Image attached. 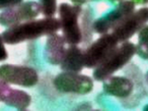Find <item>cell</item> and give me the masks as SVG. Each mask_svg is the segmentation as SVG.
<instances>
[{"label": "cell", "instance_id": "6da1fadb", "mask_svg": "<svg viewBox=\"0 0 148 111\" xmlns=\"http://www.w3.org/2000/svg\"><path fill=\"white\" fill-rule=\"evenodd\" d=\"M60 28V21L55 17L32 19L8 27L4 32L1 33L0 39L5 44L15 45L23 42L36 40L43 36H49L57 33Z\"/></svg>", "mask_w": 148, "mask_h": 111}, {"label": "cell", "instance_id": "7a4b0ae2", "mask_svg": "<svg viewBox=\"0 0 148 111\" xmlns=\"http://www.w3.org/2000/svg\"><path fill=\"white\" fill-rule=\"evenodd\" d=\"M136 54V45L131 42H124L117 48L105 61L93 70V78L103 82L113 76L117 70L121 69Z\"/></svg>", "mask_w": 148, "mask_h": 111}, {"label": "cell", "instance_id": "3957f363", "mask_svg": "<svg viewBox=\"0 0 148 111\" xmlns=\"http://www.w3.org/2000/svg\"><path fill=\"white\" fill-rule=\"evenodd\" d=\"M58 13L66 43L69 45H77L80 43L82 39V34L78 24V17L81 13L80 5L61 3L58 7Z\"/></svg>", "mask_w": 148, "mask_h": 111}, {"label": "cell", "instance_id": "277c9868", "mask_svg": "<svg viewBox=\"0 0 148 111\" xmlns=\"http://www.w3.org/2000/svg\"><path fill=\"white\" fill-rule=\"evenodd\" d=\"M118 44L119 41L112 34H103L84 51V67H97L117 49Z\"/></svg>", "mask_w": 148, "mask_h": 111}, {"label": "cell", "instance_id": "5b68a950", "mask_svg": "<svg viewBox=\"0 0 148 111\" xmlns=\"http://www.w3.org/2000/svg\"><path fill=\"white\" fill-rule=\"evenodd\" d=\"M53 85L59 92L78 95H86L93 89L92 78L72 71H63L57 74L53 80Z\"/></svg>", "mask_w": 148, "mask_h": 111}, {"label": "cell", "instance_id": "8992f818", "mask_svg": "<svg viewBox=\"0 0 148 111\" xmlns=\"http://www.w3.org/2000/svg\"><path fill=\"white\" fill-rule=\"evenodd\" d=\"M0 80L7 84L29 88L38 84L39 74L37 70L29 66L2 64L0 66Z\"/></svg>", "mask_w": 148, "mask_h": 111}, {"label": "cell", "instance_id": "52a82bcc", "mask_svg": "<svg viewBox=\"0 0 148 111\" xmlns=\"http://www.w3.org/2000/svg\"><path fill=\"white\" fill-rule=\"evenodd\" d=\"M135 11V3L132 0H122L115 9L97 19L92 27L97 33L103 35L110 30H114L127 17Z\"/></svg>", "mask_w": 148, "mask_h": 111}, {"label": "cell", "instance_id": "ba28073f", "mask_svg": "<svg viewBox=\"0 0 148 111\" xmlns=\"http://www.w3.org/2000/svg\"><path fill=\"white\" fill-rule=\"evenodd\" d=\"M41 12V3L36 1H27L14 7L2 10L0 15V24L4 27H11L17 24L32 21Z\"/></svg>", "mask_w": 148, "mask_h": 111}, {"label": "cell", "instance_id": "9c48e42d", "mask_svg": "<svg viewBox=\"0 0 148 111\" xmlns=\"http://www.w3.org/2000/svg\"><path fill=\"white\" fill-rule=\"evenodd\" d=\"M148 23V7H142L132 12L113 30L112 35L119 42H127Z\"/></svg>", "mask_w": 148, "mask_h": 111}, {"label": "cell", "instance_id": "30bf717a", "mask_svg": "<svg viewBox=\"0 0 148 111\" xmlns=\"http://www.w3.org/2000/svg\"><path fill=\"white\" fill-rule=\"evenodd\" d=\"M0 101L17 110H25L32 102V97L27 92L12 89L3 80L0 82Z\"/></svg>", "mask_w": 148, "mask_h": 111}, {"label": "cell", "instance_id": "8fae6325", "mask_svg": "<svg viewBox=\"0 0 148 111\" xmlns=\"http://www.w3.org/2000/svg\"><path fill=\"white\" fill-rule=\"evenodd\" d=\"M66 40L63 36L57 33L49 35L46 40L43 55L45 60L52 65H60L66 53Z\"/></svg>", "mask_w": 148, "mask_h": 111}, {"label": "cell", "instance_id": "7c38bea8", "mask_svg": "<svg viewBox=\"0 0 148 111\" xmlns=\"http://www.w3.org/2000/svg\"><path fill=\"white\" fill-rule=\"evenodd\" d=\"M133 83L125 76H111L103 80V89L106 94L117 98H126L133 92Z\"/></svg>", "mask_w": 148, "mask_h": 111}, {"label": "cell", "instance_id": "4fadbf2b", "mask_svg": "<svg viewBox=\"0 0 148 111\" xmlns=\"http://www.w3.org/2000/svg\"><path fill=\"white\" fill-rule=\"evenodd\" d=\"M60 67L63 71H81L84 67V52L76 45H70V47L66 50Z\"/></svg>", "mask_w": 148, "mask_h": 111}, {"label": "cell", "instance_id": "5bb4252c", "mask_svg": "<svg viewBox=\"0 0 148 111\" xmlns=\"http://www.w3.org/2000/svg\"><path fill=\"white\" fill-rule=\"evenodd\" d=\"M136 54L144 60H148V26H144L138 33Z\"/></svg>", "mask_w": 148, "mask_h": 111}, {"label": "cell", "instance_id": "9a60e30c", "mask_svg": "<svg viewBox=\"0 0 148 111\" xmlns=\"http://www.w3.org/2000/svg\"><path fill=\"white\" fill-rule=\"evenodd\" d=\"M42 13L46 17H53L57 9L56 0H41Z\"/></svg>", "mask_w": 148, "mask_h": 111}, {"label": "cell", "instance_id": "2e32d148", "mask_svg": "<svg viewBox=\"0 0 148 111\" xmlns=\"http://www.w3.org/2000/svg\"><path fill=\"white\" fill-rule=\"evenodd\" d=\"M21 3H23V0H0V8L4 10V9L19 5Z\"/></svg>", "mask_w": 148, "mask_h": 111}, {"label": "cell", "instance_id": "e0dca14e", "mask_svg": "<svg viewBox=\"0 0 148 111\" xmlns=\"http://www.w3.org/2000/svg\"><path fill=\"white\" fill-rule=\"evenodd\" d=\"M4 44H5L4 42L0 39V60H1V61L6 60L7 56H8V54H7V52H6V49H5Z\"/></svg>", "mask_w": 148, "mask_h": 111}, {"label": "cell", "instance_id": "ac0fdd59", "mask_svg": "<svg viewBox=\"0 0 148 111\" xmlns=\"http://www.w3.org/2000/svg\"><path fill=\"white\" fill-rule=\"evenodd\" d=\"M135 4H139V5H145L148 3V0H132Z\"/></svg>", "mask_w": 148, "mask_h": 111}, {"label": "cell", "instance_id": "d6986e66", "mask_svg": "<svg viewBox=\"0 0 148 111\" xmlns=\"http://www.w3.org/2000/svg\"><path fill=\"white\" fill-rule=\"evenodd\" d=\"M71 1L75 5H82V4H84V3H86L87 0H71Z\"/></svg>", "mask_w": 148, "mask_h": 111}, {"label": "cell", "instance_id": "ffe728a7", "mask_svg": "<svg viewBox=\"0 0 148 111\" xmlns=\"http://www.w3.org/2000/svg\"><path fill=\"white\" fill-rule=\"evenodd\" d=\"M110 2H113V3H115V2H121L122 0H109Z\"/></svg>", "mask_w": 148, "mask_h": 111}, {"label": "cell", "instance_id": "44dd1931", "mask_svg": "<svg viewBox=\"0 0 148 111\" xmlns=\"http://www.w3.org/2000/svg\"><path fill=\"white\" fill-rule=\"evenodd\" d=\"M143 110L144 111H148V104H146L145 106L143 107Z\"/></svg>", "mask_w": 148, "mask_h": 111}, {"label": "cell", "instance_id": "7402d4cb", "mask_svg": "<svg viewBox=\"0 0 148 111\" xmlns=\"http://www.w3.org/2000/svg\"><path fill=\"white\" fill-rule=\"evenodd\" d=\"M145 78H146V82H147V84H148V70H147V72H146Z\"/></svg>", "mask_w": 148, "mask_h": 111}, {"label": "cell", "instance_id": "603a6c76", "mask_svg": "<svg viewBox=\"0 0 148 111\" xmlns=\"http://www.w3.org/2000/svg\"><path fill=\"white\" fill-rule=\"evenodd\" d=\"M91 1H99V0H91Z\"/></svg>", "mask_w": 148, "mask_h": 111}]
</instances>
